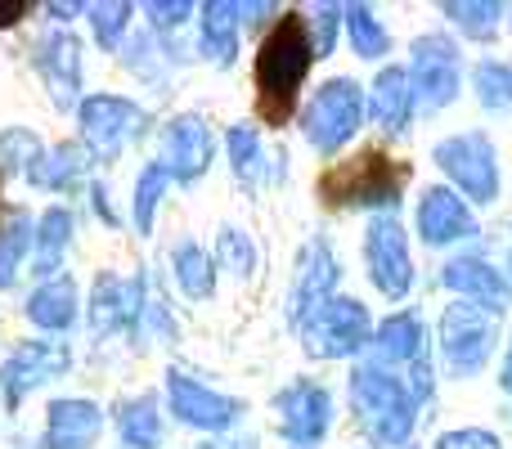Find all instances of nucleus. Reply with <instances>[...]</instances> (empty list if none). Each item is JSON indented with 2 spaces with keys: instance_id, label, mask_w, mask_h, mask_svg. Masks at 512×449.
I'll use <instances>...</instances> for the list:
<instances>
[{
  "instance_id": "obj_1",
  "label": "nucleus",
  "mask_w": 512,
  "mask_h": 449,
  "mask_svg": "<svg viewBox=\"0 0 512 449\" xmlns=\"http://www.w3.org/2000/svg\"><path fill=\"white\" fill-rule=\"evenodd\" d=\"M315 41H310V23L301 14H283L274 32L261 41L256 54V104L270 126H283L297 108V90L306 81L310 63H315Z\"/></svg>"
},
{
  "instance_id": "obj_2",
  "label": "nucleus",
  "mask_w": 512,
  "mask_h": 449,
  "mask_svg": "<svg viewBox=\"0 0 512 449\" xmlns=\"http://www.w3.org/2000/svg\"><path fill=\"white\" fill-rule=\"evenodd\" d=\"M409 185V167L396 162L382 149H364L360 158L342 162V167L324 171L319 180V198L328 207H373V212H391Z\"/></svg>"
},
{
  "instance_id": "obj_3",
  "label": "nucleus",
  "mask_w": 512,
  "mask_h": 449,
  "mask_svg": "<svg viewBox=\"0 0 512 449\" xmlns=\"http://www.w3.org/2000/svg\"><path fill=\"white\" fill-rule=\"evenodd\" d=\"M351 405L360 414L364 432L378 445H405L414 436V423H418L414 396H409V387L396 373L378 369V364H360L351 373Z\"/></svg>"
},
{
  "instance_id": "obj_4",
  "label": "nucleus",
  "mask_w": 512,
  "mask_h": 449,
  "mask_svg": "<svg viewBox=\"0 0 512 449\" xmlns=\"http://www.w3.org/2000/svg\"><path fill=\"white\" fill-rule=\"evenodd\" d=\"M364 122V90L351 77H333L301 108V131L319 153H337Z\"/></svg>"
},
{
  "instance_id": "obj_5",
  "label": "nucleus",
  "mask_w": 512,
  "mask_h": 449,
  "mask_svg": "<svg viewBox=\"0 0 512 449\" xmlns=\"http://www.w3.org/2000/svg\"><path fill=\"white\" fill-rule=\"evenodd\" d=\"M369 333V310L355 297H333L324 310H315L301 324V346H306L310 360H346L369 342Z\"/></svg>"
},
{
  "instance_id": "obj_6",
  "label": "nucleus",
  "mask_w": 512,
  "mask_h": 449,
  "mask_svg": "<svg viewBox=\"0 0 512 449\" xmlns=\"http://www.w3.org/2000/svg\"><path fill=\"white\" fill-rule=\"evenodd\" d=\"M436 167L472 198V203H495L499 198V162H495V144L481 131H463L450 140L436 144Z\"/></svg>"
},
{
  "instance_id": "obj_7",
  "label": "nucleus",
  "mask_w": 512,
  "mask_h": 449,
  "mask_svg": "<svg viewBox=\"0 0 512 449\" xmlns=\"http://www.w3.org/2000/svg\"><path fill=\"white\" fill-rule=\"evenodd\" d=\"M495 351V315L481 306H450L441 315V355L454 378H472Z\"/></svg>"
},
{
  "instance_id": "obj_8",
  "label": "nucleus",
  "mask_w": 512,
  "mask_h": 449,
  "mask_svg": "<svg viewBox=\"0 0 512 449\" xmlns=\"http://www.w3.org/2000/svg\"><path fill=\"white\" fill-rule=\"evenodd\" d=\"M77 122L86 153H95L99 162H113L122 153V144L144 131V108L117 95H86L77 108Z\"/></svg>"
},
{
  "instance_id": "obj_9",
  "label": "nucleus",
  "mask_w": 512,
  "mask_h": 449,
  "mask_svg": "<svg viewBox=\"0 0 512 449\" xmlns=\"http://www.w3.org/2000/svg\"><path fill=\"white\" fill-rule=\"evenodd\" d=\"M274 414H279V436L297 449H310L328 436V423H333V396L328 387L310 378H297L274 396Z\"/></svg>"
},
{
  "instance_id": "obj_10",
  "label": "nucleus",
  "mask_w": 512,
  "mask_h": 449,
  "mask_svg": "<svg viewBox=\"0 0 512 449\" xmlns=\"http://www.w3.org/2000/svg\"><path fill=\"white\" fill-rule=\"evenodd\" d=\"M414 104L423 113H436L445 108L454 95H459V45L441 32H427L414 41Z\"/></svg>"
},
{
  "instance_id": "obj_11",
  "label": "nucleus",
  "mask_w": 512,
  "mask_h": 449,
  "mask_svg": "<svg viewBox=\"0 0 512 449\" xmlns=\"http://www.w3.org/2000/svg\"><path fill=\"white\" fill-rule=\"evenodd\" d=\"M364 261H369V279L382 297L400 301L414 288V261H409V238L396 216H378L364 234Z\"/></svg>"
},
{
  "instance_id": "obj_12",
  "label": "nucleus",
  "mask_w": 512,
  "mask_h": 449,
  "mask_svg": "<svg viewBox=\"0 0 512 449\" xmlns=\"http://www.w3.org/2000/svg\"><path fill=\"white\" fill-rule=\"evenodd\" d=\"M167 400H171V414H176L180 423L198 427V432H230V427L239 423V414H243L239 400L203 387V382H194L189 373H180V369L167 373Z\"/></svg>"
},
{
  "instance_id": "obj_13",
  "label": "nucleus",
  "mask_w": 512,
  "mask_h": 449,
  "mask_svg": "<svg viewBox=\"0 0 512 449\" xmlns=\"http://www.w3.org/2000/svg\"><path fill=\"white\" fill-rule=\"evenodd\" d=\"M68 364H72V351L63 342H23V346H14V355L0 364V391H5V405L18 409L27 391H36L41 382L68 373Z\"/></svg>"
},
{
  "instance_id": "obj_14",
  "label": "nucleus",
  "mask_w": 512,
  "mask_h": 449,
  "mask_svg": "<svg viewBox=\"0 0 512 449\" xmlns=\"http://www.w3.org/2000/svg\"><path fill=\"white\" fill-rule=\"evenodd\" d=\"M337 279H342V270H337L333 247H328L324 238H310V243L301 247L297 274H292V297H288V315H292V324L301 328L310 315H315V310H324L328 301H333Z\"/></svg>"
},
{
  "instance_id": "obj_15",
  "label": "nucleus",
  "mask_w": 512,
  "mask_h": 449,
  "mask_svg": "<svg viewBox=\"0 0 512 449\" xmlns=\"http://www.w3.org/2000/svg\"><path fill=\"white\" fill-rule=\"evenodd\" d=\"M36 72L50 86L54 108H81V41L72 32H45L32 50Z\"/></svg>"
},
{
  "instance_id": "obj_16",
  "label": "nucleus",
  "mask_w": 512,
  "mask_h": 449,
  "mask_svg": "<svg viewBox=\"0 0 512 449\" xmlns=\"http://www.w3.org/2000/svg\"><path fill=\"white\" fill-rule=\"evenodd\" d=\"M162 167L180 185H194V180L207 176V167H212V131H207V122L198 113L176 117L162 131Z\"/></svg>"
},
{
  "instance_id": "obj_17",
  "label": "nucleus",
  "mask_w": 512,
  "mask_h": 449,
  "mask_svg": "<svg viewBox=\"0 0 512 449\" xmlns=\"http://www.w3.org/2000/svg\"><path fill=\"white\" fill-rule=\"evenodd\" d=\"M418 234H423L427 247H450V243H468V238H477V216L468 212V203H463L454 189H423V198H418Z\"/></svg>"
},
{
  "instance_id": "obj_18",
  "label": "nucleus",
  "mask_w": 512,
  "mask_h": 449,
  "mask_svg": "<svg viewBox=\"0 0 512 449\" xmlns=\"http://www.w3.org/2000/svg\"><path fill=\"white\" fill-rule=\"evenodd\" d=\"M144 279H117V274H99L95 297H90V333L108 337L117 328H140L144 319Z\"/></svg>"
},
{
  "instance_id": "obj_19",
  "label": "nucleus",
  "mask_w": 512,
  "mask_h": 449,
  "mask_svg": "<svg viewBox=\"0 0 512 449\" xmlns=\"http://www.w3.org/2000/svg\"><path fill=\"white\" fill-rule=\"evenodd\" d=\"M104 432L95 400H54L45 418V449H90Z\"/></svg>"
},
{
  "instance_id": "obj_20",
  "label": "nucleus",
  "mask_w": 512,
  "mask_h": 449,
  "mask_svg": "<svg viewBox=\"0 0 512 449\" xmlns=\"http://www.w3.org/2000/svg\"><path fill=\"white\" fill-rule=\"evenodd\" d=\"M445 288L459 292V297L477 301L481 310H490V315H499V310H508V279L495 270L490 261H477V256H459V261L445 265Z\"/></svg>"
},
{
  "instance_id": "obj_21",
  "label": "nucleus",
  "mask_w": 512,
  "mask_h": 449,
  "mask_svg": "<svg viewBox=\"0 0 512 449\" xmlns=\"http://www.w3.org/2000/svg\"><path fill=\"white\" fill-rule=\"evenodd\" d=\"M373 346H378L382 364H427V337H423V319L400 310V315H387L373 333Z\"/></svg>"
},
{
  "instance_id": "obj_22",
  "label": "nucleus",
  "mask_w": 512,
  "mask_h": 449,
  "mask_svg": "<svg viewBox=\"0 0 512 449\" xmlns=\"http://www.w3.org/2000/svg\"><path fill=\"white\" fill-rule=\"evenodd\" d=\"M414 81H409V68H382L378 81H373L369 95V113L378 126L387 131H405L409 117H414Z\"/></svg>"
},
{
  "instance_id": "obj_23",
  "label": "nucleus",
  "mask_w": 512,
  "mask_h": 449,
  "mask_svg": "<svg viewBox=\"0 0 512 449\" xmlns=\"http://www.w3.org/2000/svg\"><path fill=\"white\" fill-rule=\"evenodd\" d=\"M248 14V5H234V0H207L203 5V32H198V45L203 54H212L221 68H230L234 54H239V18Z\"/></svg>"
},
{
  "instance_id": "obj_24",
  "label": "nucleus",
  "mask_w": 512,
  "mask_h": 449,
  "mask_svg": "<svg viewBox=\"0 0 512 449\" xmlns=\"http://www.w3.org/2000/svg\"><path fill=\"white\" fill-rule=\"evenodd\" d=\"M27 319H32L36 328H50V333L72 328V319H77V283H72L68 274L45 279L41 288L27 297Z\"/></svg>"
},
{
  "instance_id": "obj_25",
  "label": "nucleus",
  "mask_w": 512,
  "mask_h": 449,
  "mask_svg": "<svg viewBox=\"0 0 512 449\" xmlns=\"http://www.w3.org/2000/svg\"><path fill=\"white\" fill-rule=\"evenodd\" d=\"M225 149H230V167H234V180L239 185H261V180H270V153H265L261 135L252 131V126H230V135H225Z\"/></svg>"
},
{
  "instance_id": "obj_26",
  "label": "nucleus",
  "mask_w": 512,
  "mask_h": 449,
  "mask_svg": "<svg viewBox=\"0 0 512 449\" xmlns=\"http://www.w3.org/2000/svg\"><path fill=\"white\" fill-rule=\"evenodd\" d=\"M81 171H86V149H81V144H59V149L41 153V162L27 171V180H32L36 189H59V194H68V189H77Z\"/></svg>"
},
{
  "instance_id": "obj_27",
  "label": "nucleus",
  "mask_w": 512,
  "mask_h": 449,
  "mask_svg": "<svg viewBox=\"0 0 512 449\" xmlns=\"http://www.w3.org/2000/svg\"><path fill=\"white\" fill-rule=\"evenodd\" d=\"M117 432L131 449H158L162 445V414H158V396H135L122 405L117 414Z\"/></svg>"
},
{
  "instance_id": "obj_28",
  "label": "nucleus",
  "mask_w": 512,
  "mask_h": 449,
  "mask_svg": "<svg viewBox=\"0 0 512 449\" xmlns=\"http://www.w3.org/2000/svg\"><path fill=\"white\" fill-rule=\"evenodd\" d=\"M68 243H72V212L68 207H50V212L41 216V225H36V274L50 279V274L59 270Z\"/></svg>"
},
{
  "instance_id": "obj_29",
  "label": "nucleus",
  "mask_w": 512,
  "mask_h": 449,
  "mask_svg": "<svg viewBox=\"0 0 512 449\" xmlns=\"http://www.w3.org/2000/svg\"><path fill=\"white\" fill-rule=\"evenodd\" d=\"M171 265H176L180 288H185L194 301H207L216 292V261L198 243H180L176 256H171Z\"/></svg>"
},
{
  "instance_id": "obj_30",
  "label": "nucleus",
  "mask_w": 512,
  "mask_h": 449,
  "mask_svg": "<svg viewBox=\"0 0 512 449\" xmlns=\"http://www.w3.org/2000/svg\"><path fill=\"white\" fill-rule=\"evenodd\" d=\"M32 238L36 234H32L27 212H9L5 221H0V288H9V283L18 279V265H23Z\"/></svg>"
},
{
  "instance_id": "obj_31",
  "label": "nucleus",
  "mask_w": 512,
  "mask_h": 449,
  "mask_svg": "<svg viewBox=\"0 0 512 449\" xmlns=\"http://www.w3.org/2000/svg\"><path fill=\"white\" fill-rule=\"evenodd\" d=\"M346 36H351V45H355V54H360V59H382V54H387V45H391L387 27L373 18L369 5H346Z\"/></svg>"
},
{
  "instance_id": "obj_32",
  "label": "nucleus",
  "mask_w": 512,
  "mask_h": 449,
  "mask_svg": "<svg viewBox=\"0 0 512 449\" xmlns=\"http://www.w3.org/2000/svg\"><path fill=\"white\" fill-rule=\"evenodd\" d=\"M499 14H504V5H495V0H450V5H445V18H454V27H463V32L477 36V41L495 36Z\"/></svg>"
},
{
  "instance_id": "obj_33",
  "label": "nucleus",
  "mask_w": 512,
  "mask_h": 449,
  "mask_svg": "<svg viewBox=\"0 0 512 449\" xmlns=\"http://www.w3.org/2000/svg\"><path fill=\"white\" fill-rule=\"evenodd\" d=\"M167 167L162 162H153V167L140 171V180H135V229L140 234H153V212H158V203L167 198Z\"/></svg>"
},
{
  "instance_id": "obj_34",
  "label": "nucleus",
  "mask_w": 512,
  "mask_h": 449,
  "mask_svg": "<svg viewBox=\"0 0 512 449\" xmlns=\"http://www.w3.org/2000/svg\"><path fill=\"white\" fill-rule=\"evenodd\" d=\"M41 153H45L41 140L32 131H23V126L0 131V171H32L41 162Z\"/></svg>"
},
{
  "instance_id": "obj_35",
  "label": "nucleus",
  "mask_w": 512,
  "mask_h": 449,
  "mask_svg": "<svg viewBox=\"0 0 512 449\" xmlns=\"http://www.w3.org/2000/svg\"><path fill=\"white\" fill-rule=\"evenodd\" d=\"M472 81H477V99L486 108H512V68L508 63H499V59L477 63Z\"/></svg>"
},
{
  "instance_id": "obj_36",
  "label": "nucleus",
  "mask_w": 512,
  "mask_h": 449,
  "mask_svg": "<svg viewBox=\"0 0 512 449\" xmlns=\"http://www.w3.org/2000/svg\"><path fill=\"white\" fill-rule=\"evenodd\" d=\"M216 261H221L230 274L248 279V274L256 270V247H252V238L243 234L239 225H225L221 238H216Z\"/></svg>"
},
{
  "instance_id": "obj_37",
  "label": "nucleus",
  "mask_w": 512,
  "mask_h": 449,
  "mask_svg": "<svg viewBox=\"0 0 512 449\" xmlns=\"http://www.w3.org/2000/svg\"><path fill=\"white\" fill-rule=\"evenodd\" d=\"M86 14H90V27H95V41L104 50H117L122 32L131 27V5L126 0H108V5H90Z\"/></svg>"
},
{
  "instance_id": "obj_38",
  "label": "nucleus",
  "mask_w": 512,
  "mask_h": 449,
  "mask_svg": "<svg viewBox=\"0 0 512 449\" xmlns=\"http://www.w3.org/2000/svg\"><path fill=\"white\" fill-rule=\"evenodd\" d=\"M310 23V41H315V54H333V36H337V23H346V5H319L315 14L306 18Z\"/></svg>"
},
{
  "instance_id": "obj_39",
  "label": "nucleus",
  "mask_w": 512,
  "mask_h": 449,
  "mask_svg": "<svg viewBox=\"0 0 512 449\" xmlns=\"http://www.w3.org/2000/svg\"><path fill=\"white\" fill-rule=\"evenodd\" d=\"M436 449H504L499 445L495 432H486V427H463V432H445Z\"/></svg>"
},
{
  "instance_id": "obj_40",
  "label": "nucleus",
  "mask_w": 512,
  "mask_h": 449,
  "mask_svg": "<svg viewBox=\"0 0 512 449\" xmlns=\"http://www.w3.org/2000/svg\"><path fill=\"white\" fill-rule=\"evenodd\" d=\"M194 14V5L189 0H149V18H153V27H180L185 18Z\"/></svg>"
},
{
  "instance_id": "obj_41",
  "label": "nucleus",
  "mask_w": 512,
  "mask_h": 449,
  "mask_svg": "<svg viewBox=\"0 0 512 449\" xmlns=\"http://www.w3.org/2000/svg\"><path fill=\"white\" fill-rule=\"evenodd\" d=\"M90 207H95V212L104 216V225H117L113 207H108V189H104V185H95V189H90Z\"/></svg>"
},
{
  "instance_id": "obj_42",
  "label": "nucleus",
  "mask_w": 512,
  "mask_h": 449,
  "mask_svg": "<svg viewBox=\"0 0 512 449\" xmlns=\"http://www.w3.org/2000/svg\"><path fill=\"white\" fill-rule=\"evenodd\" d=\"M23 14H27V5H23V0H14V5H0V27H14Z\"/></svg>"
},
{
  "instance_id": "obj_43",
  "label": "nucleus",
  "mask_w": 512,
  "mask_h": 449,
  "mask_svg": "<svg viewBox=\"0 0 512 449\" xmlns=\"http://www.w3.org/2000/svg\"><path fill=\"white\" fill-rule=\"evenodd\" d=\"M81 9H86V5H45V14H50V18H59V23H63V18L81 14Z\"/></svg>"
},
{
  "instance_id": "obj_44",
  "label": "nucleus",
  "mask_w": 512,
  "mask_h": 449,
  "mask_svg": "<svg viewBox=\"0 0 512 449\" xmlns=\"http://www.w3.org/2000/svg\"><path fill=\"white\" fill-rule=\"evenodd\" d=\"M499 382H504V391H512V346H508V360H504V373H499Z\"/></svg>"
},
{
  "instance_id": "obj_45",
  "label": "nucleus",
  "mask_w": 512,
  "mask_h": 449,
  "mask_svg": "<svg viewBox=\"0 0 512 449\" xmlns=\"http://www.w3.org/2000/svg\"><path fill=\"white\" fill-rule=\"evenodd\" d=\"M212 449H252V445H212Z\"/></svg>"
}]
</instances>
